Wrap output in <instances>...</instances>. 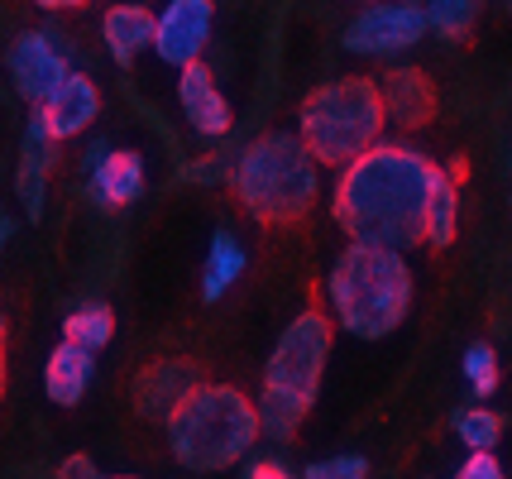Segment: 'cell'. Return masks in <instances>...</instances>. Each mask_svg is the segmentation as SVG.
<instances>
[{
	"instance_id": "6da1fadb",
	"label": "cell",
	"mask_w": 512,
	"mask_h": 479,
	"mask_svg": "<svg viewBox=\"0 0 512 479\" xmlns=\"http://www.w3.org/2000/svg\"><path fill=\"white\" fill-rule=\"evenodd\" d=\"M441 163L426 159L417 144L379 139L359 159L340 168V183L331 197L335 226L355 245H379V250H417L426 230V192Z\"/></svg>"
},
{
	"instance_id": "7a4b0ae2",
	"label": "cell",
	"mask_w": 512,
	"mask_h": 479,
	"mask_svg": "<svg viewBox=\"0 0 512 479\" xmlns=\"http://www.w3.org/2000/svg\"><path fill=\"white\" fill-rule=\"evenodd\" d=\"M412 293H417V278L407 254L350 240L326 274V307H331L326 317L355 341H383L407 321Z\"/></svg>"
},
{
	"instance_id": "3957f363",
	"label": "cell",
	"mask_w": 512,
	"mask_h": 479,
	"mask_svg": "<svg viewBox=\"0 0 512 479\" xmlns=\"http://www.w3.org/2000/svg\"><path fill=\"white\" fill-rule=\"evenodd\" d=\"M331 341L335 326L316 307L297 312L283 326V336H278L264 365V393L254 403L259 436H268V441H292L297 436V427L307 422L316 393H321V374L331 365Z\"/></svg>"
},
{
	"instance_id": "277c9868",
	"label": "cell",
	"mask_w": 512,
	"mask_h": 479,
	"mask_svg": "<svg viewBox=\"0 0 512 479\" xmlns=\"http://www.w3.org/2000/svg\"><path fill=\"white\" fill-rule=\"evenodd\" d=\"M163 427H168L173 460L192 475H216V470L240 465L259 441L254 398H245L235 384H211V379H201L178 408L168 412Z\"/></svg>"
},
{
	"instance_id": "5b68a950",
	"label": "cell",
	"mask_w": 512,
	"mask_h": 479,
	"mask_svg": "<svg viewBox=\"0 0 512 479\" xmlns=\"http://www.w3.org/2000/svg\"><path fill=\"white\" fill-rule=\"evenodd\" d=\"M230 187L254 221L264 226H292L316 206L321 192V168L307 154L297 130H273L259 135L230 168Z\"/></svg>"
},
{
	"instance_id": "8992f818",
	"label": "cell",
	"mask_w": 512,
	"mask_h": 479,
	"mask_svg": "<svg viewBox=\"0 0 512 479\" xmlns=\"http://www.w3.org/2000/svg\"><path fill=\"white\" fill-rule=\"evenodd\" d=\"M383 101L374 77H331L302 96L297 139L307 144L316 168H345L383 139Z\"/></svg>"
},
{
	"instance_id": "52a82bcc",
	"label": "cell",
	"mask_w": 512,
	"mask_h": 479,
	"mask_svg": "<svg viewBox=\"0 0 512 479\" xmlns=\"http://www.w3.org/2000/svg\"><path fill=\"white\" fill-rule=\"evenodd\" d=\"M5 72H10V87L39 106L48 96L58 92L67 72H72V48L58 29H24L15 44L5 48Z\"/></svg>"
},
{
	"instance_id": "ba28073f",
	"label": "cell",
	"mask_w": 512,
	"mask_h": 479,
	"mask_svg": "<svg viewBox=\"0 0 512 479\" xmlns=\"http://www.w3.org/2000/svg\"><path fill=\"white\" fill-rule=\"evenodd\" d=\"M426 39V20L422 10H412L407 0H379L369 10H359L350 29H345V53L355 58H393V53H407Z\"/></svg>"
},
{
	"instance_id": "9c48e42d",
	"label": "cell",
	"mask_w": 512,
	"mask_h": 479,
	"mask_svg": "<svg viewBox=\"0 0 512 479\" xmlns=\"http://www.w3.org/2000/svg\"><path fill=\"white\" fill-rule=\"evenodd\" d=\"M211 24H216V5L211 0H168L154 15V53L168 68H187L201 63V53L211 44Z\"/></svg>"
},
{
	"instance_id": "30bf717a",
	"label": "cell",
	"mask_w": 512,
	"mask_h": 479,
	"mask_svg": "<svg viewBox=\"0 0 512 479\" xmlns=\"http://www.w3.org/2000/svg\"><path fill=\"white\" fill-rule=\"evenodd\" d=\"M34 115L44 120L48 139L63 144V139H77L101 115V92H96V82H91L87 72H67L63 82H58V92L34 106Z\"/></svg>"
},
{
	"instance_id": "8fae6325",
	"label": "cell",
	"mask_w": 512,
	"mask_h": 479,
	"mask_svg": "<svg viewBox=\"0 0 512 479\" xmlns=\"http://www.w3.org/2000/svg\"><path fill=\"white\" fill-rule=\"evenodd\" d=\"M58 168V144L48 139L44 120L29 111V130L20 144V163H15V197L24 206V221H44L48 206V173Z\"/></svg>"
},
{
	"instance_id": "7c38bea8",
	"label": "cell",
	"mask_w": 512,
	"mask_h": 479,
	"mask_svg": "<svg viewBox=\"0 0 512 479\" xmlns=\"http://www.w3.org/2000/svg\"><path fill=\"white\" fill-rule=\"evenodd\" d=\"M178 106H182V120H187L201 139H221V135H230V125H235L230 101H225V92L216 87L211 68H201V63L178 68Z\"/></svg>"
},
{
	"instance_id": "4fadbf2b",
	"label": "cell",
	"mask_w": 512,
	"mask_h": 479,
	"mask_svg": "<svg viewBox=\"0 0 512 479\" xmlns=\"http://www.w3.org/2000/svg\"><path fill=\"white\" fill-rule=\"evenodd\" d=\"M379 101H383V120H393L398 130H422L436 120V87L422 68L402 63L388 68L379 77Z\"/></svg>"
},
{
	"instance_id": "5bb4252c",
	"label": "cell",
	"mask_w": 512,
	"mask_h": 479,
	"mask_svg": "<svg viewBox=\"0 0 512 479\" xmlns=\"http://www.w3.org/2000/svg\"><path fill=\"white\" fill-rule=\"evenodd\" d=\"M201 384V369L192 360H158V365L139 369L134 379V408L149 422H168V412Z\"/></svg>"
},
{
	"instance_id": "9a60e30c",
	"label": "cell",
	"mask_w": 512,
	"mask_h": 479,
	"mask_svg": "<svg viewBox=\"0 0 512 479\" xmlns=\"http://www.w3.org/2000/svg\"><path fill=\"white\" fill-rule=\"evenodd\" d=\"M87 197L106 211H120L144 197V159L134 149H106L87 173Z\"/></svg>"
},
{
	"instance_id": "2e32d148",
	"label": "cell",
	"mask_w": 512,
	"mask_h": 479,
	"mask_svg": "<svg viewBox=\"0 0 512 479\" xmlns=\"http://www.w3.org/2000/svg\"><path fill=\"white\" fill-rule=\"evenodd\" d=\"M91 374H96V355L82 350V345H72V341H58L53 345V355H48V365H44L48 403H58V408H77V403L87 398Z\"/></svg>"
},
{
	"instance_id": "e0dca14e",
	"label": "cell",
	"mask_w": 512,
	"mask_h": 479,
	"mask_svg": "<svg viewBox=\"0 0 512 479\" xmlns=\"http://www.w3.org/2000/svg\"><path fill=\"white\" fill-rule=\"evenodd\" d=\"M101 44L120 68H134L139 53L154 44V15L144 5H111L101 20Z\"/></svg>"
},
{
	"instance_id": "ac0fdd59",
	"label": "cell",
	"mask_w": 512,
	"mask_h": 479,
	"mask_svg": "<svg viewBox=\"0 0 512 479\" xmlns=\"http://www.w3.org/2000/svg\"><path fill=\"white\" fill-rule=\"evenodd\" d=\"M460 235V183L450 178L446 168H436L431 178V192H426V230H422V245L431 250H450Z\"/></svg>"
},
{
	"instance_id": "d6986e66",
	"label": "cell",
	"mask_w": 512,
	"mask_h": 479,
	"mask_svg": "<svg viewBox=\"0 0 512 479\" xmlns=\"http://www.w3.org/2000/svg\"><path fill=\"white\" fill-rule=\"evenodd\" d=\"M245 264H249L245 245L230 230H216L211 235V250H206V269H201V302H221L245 278Z\"/></svg>"
},
{
	"instance_id": "ffe728a7",
	"label": "cell",
	"mask_w": 512,
	"mask_h": 479,
	"mask_svg": "<svg viewBox=\"0 0 512 479\" xmlns=\"http://www.w3.org/2000/svg\"><path fill=\"white\" fill-rule=\"evenodd\" d=\"M115 336V312H111V302H82V307H72L63 321V341L72 345H82V350H106Z\"/></svg>"
},
{
	"instance_id": "44dd1931",
	"label": "cell",
	"mask_w": 512,
	"mask_h": 479,
	"mask_svg": "<svg viewBox=\"0 0 512 479\" xmlns=\"http://www.w3.org/2000/svg\"><path fill=\"white\" fill-rule=\"evenodd\" d=\"M407 5L422 10L426 34H436V39H465L479 15V0H407Z\"/></svg>"
},
{
	"instance_id": "7402d4cb",
	"label": "cell",
	"mask_w": 512,
	"mask_h": 479,
	"mask_svg": "<svg viewBox=\"0 0 512 479\" xmlns=\"http://www.w3.org/2000/svg\"><path fill=\"white\" fill-rule=\"evenodd\" d=\"M455 436L465 441V451H493L503 441V417L489 408H460L455 412Z\"/></svg>"
},
{
	"instance_id": "603a6c76",
	"label": "cell",
	"mask_w": 512,
	"mask_h": 479,
	"mask_svg": "<svg viewBox=\"0 0 512 479\" xmlns=\"http://www.w3.org/2000/svg\"><path fill=\"white\" fill-rule=\"evenodd\" d=\"M465 384L474 388V398H493L498 393V355L489 341H474L465 350Z\"/></svg>"
},
{
	"instance_id": "cb8c5ba5",
	"label": "cell",
	"mask_w": 512,
	"mask_h": 479,
	"mask_svg": "<svg viewBox=\"0 0 512 479\" xmlns=\"http://www.w3.org/2000/svg\"><path fill=\"white\" fill-rule=\"evenodd\" d=\"M302 479H369V460L364 456H326V460H312Z\"/></svg>"
},
{
	"instance_id": "d4e9b609",
	"label": "cell",
	"mask_w": 512,
	"mask_h": 479,
	"mask_svg": "<svg viewBox=\"0 0 512 479\" xmlns=\"http://www.w3.org/2000/svg\"><path fill=\"white\" fill-rule=\"evenodd\" d=\"M455 479H508L493 451H469V460L455 470Z\"/></svg>"
},
{
	"instance_id": "484cf974",
	"label": "cell",
	"mask_w": 512,
	"mask_h": 479,
	"mask_svg": "<svg viewBox=\"0 0 512 479\" xmlns=\"http://www.w3.org/2000/svg\"><path fill=\"white\" fill-rule=\"evenodd\" d=\"M58 479H106V475L96 470L91 456H67L63 465H58Z\"/></svg>"
},
{
	"instance_id": "4316f807",
	"label": "cell",
	"mask_w": 512,
	"mask_h": 479,
	"mask_svg": "<svg viewBox=\"0 0 512 479\" xmlns=\"http://www.w3.org/2000/svg\"><path fill=\"white\" fill-rule=\"evenodd\" d=\"M230 168H235V163H225V159H201L197 168H192V178H197V183H211V178H230Z\"/></svg>"
},
{
	"instance_id": "83f0119b",
	"label": "cell",
	"mask_w": 512,
	"mask_h": 479,
	"mask_svg": "<svg viewBox=\"0 0 512 479\" xmlns=\"http://www.w3.org/2000/svg\"><path fill=\"white\" fill-rule=\"evenodd\" d=\"M245 479H292V475H288V465H283V460H254Z\"/></svg>"
},
{
	"instance_id": "f1b7e54d",
	"label": "cell",
	"mask_w": 512,
	"mask_h": 479,
	"mask_svg": "<svg viewBox=\"0 0 512 479\" xmlns=\"http://www.w3.org/2000/svg\"><path fill=\"white\" fill-rule=\"evenodd\" d=\"M39 10H82V5H91V0H34Z\"/></svg>"
},
{
	"instance_id": "f546056e",
	"label": "cell",
	"mask_w": 512,
	"mask_h": 479,
	"mask_svg": "<svg viewBox=\"0 0 512 479\" xmlns=\"http://www.w3.org/2000/svg\"><path fill=\"white\" fill-rule=\"evenodd\" d=\"M10 235H15V216L0 211V254H5V245H10Z\"/></svg>"
},
{
	"instance_id": "4dcf8cb0",
	"label": "cell",
	"mask_w": 512,
	"mask_h": 479,
	"mask_svg": "<svg viewBox=\"0 0 512 479\" xmlns=\"http://www.w3.org/2000/svg\"><path fill=\"white\" fill-rule=\"evenodd\" d=\"M5 379H10V365H5V341H0V398H5Z\"/></svg>"
},
{
	"instance_id": "1f68e13d",
	"label": "cell",
	"mask_w": 512,
	"mask_h": 479,
	"mask_svg": "<svg viewBox=\"0 0 512 479\" xmlns=\"http://www.w3.org/2000/svg\"><path fill=\"white\" fill-rule=\"evenodd\" d=\"M0 341H5V317H0Z\"/></svg>"
},
{
	"instance_id": "d6a6232c",
	"label": "cell",
	"mask_w": 512,
	"mask_h": 479,
	"mask_svg": "<svg viewBox=\"0 0 512 479\" xmlns=\"http://www.w3.org/2000/svg\"><path fill=\"white\" fill-rule=\"evenodd\" d=\"M111 479H134V475H111Z\"/></svg>"
},
{
	"instance_id": "836d02e7",
	"label": "cell",
	"mask_w": 512,
	"mask_h": 479,
	"mask_svg": "<svg viewBox=\"0 0 512 479\" xmlns=\"http://www.w3.org/2000/svg\"><path fill=\"white\" fill-rule=\"evenodd\" d=\"M508 15H512V0H508Z\"/></svg>"
}]
</instances>
